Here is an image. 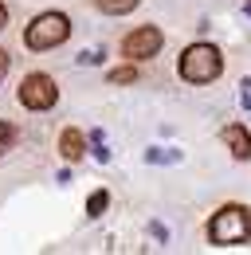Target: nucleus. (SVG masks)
<instances>
[{"label":"nucleus","mask_w":251,"mask_h":255,"mask_svg":"<svg viewBox=\"0 0 251 255\" xmlns=\"http://www.w3.org/2000/svg\"><path fill=\"white\" fill-rule=\"evenodd\" d=\"M67 35H71V20L63 12H43V16H35L28 24L24 43H28L31 51H47V47H59Z\"/></svg>","instance_id":"f03ea898"},{"label":"nucleus","mask_w":251,"mask_h":255,"mask_svg":"<svg viewBox=\"0 0 251 255\" xmlns=\"http://www.w3.org/2000/svg\"><path fill=\"white\" fill-rule=\"evenodd\" d=\"M106 204H110V192H106V189L91 192V200H87V216H102V212H106Z\"/></svg>","instance_id":"1a4fd4ad"},{"label":"nucleus","mask_w":251,"mask_h":255,"mask_svg":"<svg viewBox=\"0 0 251 255\" xmlns=\"http://www.w3.org/2000/svg\"><path fill=\"white\" fill-rule=\"evenodd\" d=\"M122 51L129 55V59H153L157 51H161V28L145 24V28L129 32V35L122 39Z\"/></svg>","instance_id":"39448f33"},{"label":"nucleus","mask_w":251,"mask_h":255,"mask_svg":"<svg viewBox=\"0 0 251 255\" xmlns=\"http://www.w3.org/2000/svg\"><path fill=\"white\" fill-rule=\"evenodd\" d=\"M224 141H228V149H232V153H236L240 161H248V157H251V133L240 126V122L224 129Z\"/></svg>","instance_id":"423d86ee"},{"label":"nucleus","mask_w":251,"mask_h":255,"mask_svg":"<svg viewBox=\"0 0 251 255\" xmlns=\"http://www.w3.org/2000/svg\"><path fill=\"white\" fill-rule=\"evenodd\" d=\"M110 83L122 87V83H137V67H114L110 71Z\"/></svg>","instance_id":"9b49d317"},{"label":"nucleus","mask_w":251,"mask_h":255,"mask_svg":"<svg viewBox=\"0 0 251 255\" xmlns=\"http://www.w3.org/2000/svg\"><path fill=\"white\" fill-rule=\"evenodd\" d=\"M145 161H149V165H173V161H181V153H177V149H149Z\"/></svg>","instance_id":"9d476101"},{"label":"nucleus","mask_w":251,"mask_h":255,"mask_svg":"<svg viewBox=\"0 0 251 255\" xmlns=\"http://www.w3.org/2000/svg\"><path fill=\"white\" fill-rule=\"evenodd\" d=\"M59 153L67 161H79L83 153H87V137H83L79 129H63L59 133Z\"/></svg>","instance_id":"0eeeda50"},{"label":"nucleus","mask_w":251,"mask_h":255,"mask_svg":"<svg viewBox=\"0 0 251 255\" xmlns=\"http://www.w3.org/2000/svg\"><path fill=\"white\" fill-rule=\"evenodd\" d=\"M55 98H59V91H55V79L51 75H28L20 83V102L28 110H51Z\"/></svg>","instance_id":"20e7f679"},{"label":"nucleus","mask_w":251,"mask_h":255,"mask_svg":"<svg viewBox=\"0 0 251 255\" xmlns=\"http://www.w3.org/2000/svg\"><path fill=\"white\" fill-rule=\"evenodd\" d=\"M4 24H8V8L0 4V28H4Z\"/></svg>","instance_id":"f3484780"},{"label":"nucleus","mask_w":251,"mask_h":255,"mask_svg":"<svg viewBox=\"0 0 251 255\" xmlns=\"http://www.w3.org/2000/svg\"><path fill=\"white\" fill-rule=\"evenodd\" d=\"M220 67H224V59H220V51L212 43H192L181 55V79H188V83H212L220 75Z\"/></svg>","instance_id":"7ed1b4c3"},{"label":"nucleus","mask_w":251,"mask_h":255,"mask_svg":"<svg viewBox=\"0 0 251 255\" xmlns=\"http://www.w3.org/2000/svg\"><path fill=\"white\" fill-rule=\"evenodd\" d=\"M12 141H16V126L12 122H0V157L12 149Z\"/></svg>","instance_id":"f8f14e48"},{"label":"nucleus","mask_w":251,"mask_h":255,"mask_svg":"<svg viewBox=\"0 0 251 255\" xmlns=\"http://www.w3.org/2000/svg\"><path fill=\"white\" fill-rule=\"evenodd\" d=\"M8 75V51H0V79Z\"/></svg>","instance_id":"dca6fc26"},{"label":"nucleus","mask_w":251,"mask_h":255,"mask_svg":"<svg viewBox=\"0 0 251 255\" xmlns=\"http://www.w3.org/2000/svg\"><path fill=\"white\" fill-rule=\"evenodd\" d=\"M94 4H98L106 16H122V12H133L141 0H94Z\"/></svg>","instance_id":"6e6552de"},{"label":"nucleus","mask_w":251,"mask_h":255,"mask_svg":"<svg viewBox=\"0 0 251 255\" xmlns=\"http://www.w3.org/2000/svg\"><path fill=\"white\" fill-rule=\"evenodd\" d=\"M91 145H94V157L98 161H110V149H106V141H102V129L91 133Z\"/></svg>","instance_id":"ddd939ff"},{"label":"nucleus","mask_w":251,"mask_h":255,"mask_svg":"<svg viewBox=\"0 0 251 255\" xmlns=\"http://www.w3.org/2000/svg\"><path fill=\"white\" fill-rule=\"evenodd\" d=\"M79 63H83V67H94V63H102V51H98V47L83 51V55H79Z\"/></svg>","instance_id":"4468645a"},{"label":"nucleus","mask_w":251,"mask_h":255,"mask_svg":"<svg viewBox=\"0 0 251 255\" xmlns=\"http://www.w3.org/2000/svg\"><path fill=\"white\" fill-rule=\"evenodd\" d=\"M208 240L216 248H236V244H248L251 240V212L244 204H228L220 208L216 216L208 220Z\"/></svg>","instance_id":"f257e3e1"},{"label":"nucleus","mask_w":251,"mask_h":255,"mask_svg":"<svg viewBox=\"0 0 251 255\" xmlns=\"http://www.w3.org/2000/svg\"><path fill=\"white\" fill-rule=\"evenodd\" d=\"M240 87H244V110H251V79H244Z\"/></svg>","instance_id":"2eb2a0df"}]
</instances>
